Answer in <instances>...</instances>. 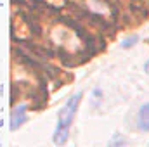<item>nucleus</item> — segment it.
I'll return each mask as SVG.
<instances>
[{"mask_svg": "<svg viewBox=\"0 0 149 147\" xmlns=\"http://www.w3.org/2000/svg\"><path fill=\"white\" fill-rule=\"evenodd\" d=\"M26 107L24 106H21V107H16V109L12 111V114H10V130L12 132H16L19 126H23V123L26 121Z\"/></svg>", "mask_w": 149, "mask_h": 147, "instance_id": "obj_2", "label": "nucleus"}, {"mask_svg": "<svg viewBox=\"0 0 149 147\" xmlns=\"http://www.w3.org/2000/svg\"><path fill=\"white\" fill-rule=\"evenodd\" d=\"M137 126H139V130H142V132H149V104H144V106L141 107V111H139Z\"/></svg>", "mask_w": 149, "mask_h": 147, "instance_id": "obj_3", "label": "nucleus"}, {"mask_svg": "<svg viewBox=\"0 0 149 147\" xmlns=\"http://www.w3.org/2000/svg\"><path fill=\"white\" fill-rule=\"evenodd\" d=\"M144 69H146V73H149V61L144 64Z\"/></svg>", "mask_w": 149, "mask_h": 147, "instance_id": "obj_5", "label": "nucleus"}, {"mask_svg": "<svg viewBox=\"0 0 149 147\" xmlns=\"http://www.w3.org/2000/svg\"><path fill=\"white\" fill-rule=\"evenodd\" d=\"M3 95V85H0V97Z\"/></svg>", "mask_w": 149, "mask_h": 147, "instance_id": "obj_6", "label": "nucleus"}, {"mask_svg": "<svg viewBox=\"0 0 149 147\" xmlns=\"http://www.w3.org/2000/svg\"><path fill=\"white\" fill-rule=\"evenodd\" d=\"M81 92H78L76 95L70 97V101L66 102V106L59 111V121H57V128L54 133V144L56 146H64L68 137H70V126L74 119V114L78 111V104L81 101Z\"/></svg>", "mask_w": 149, "mask_h": 147, "instance_id": "obj_1", "label": "nucleus"}, {"mask_svg": "<svg viewBox=\"0 0 149 147\" xmlns=\"http://www.w3.org/2000/svg\"><path fill=\"white\" fill-rule=\"evenodd\" d=\"M137 42H139V38L134 37V38H130V40H125V42L121 43V47H125V49H127V47H132V45H135Z\"/></svg>", "mask_w": 149, "mask_h": 147, "instance_id": "obj_4", "label": "nucleus"}]
</instances>
